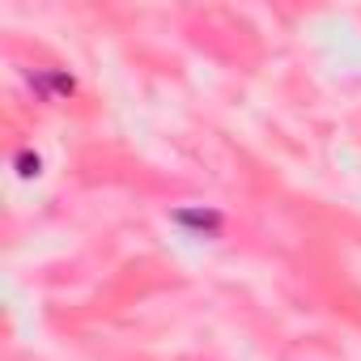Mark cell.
I'll list each match as a JSON object with an SVG mask.
<instances>
[{"label": "cell", "instance_id": "6da1fadb", "mask_svg": "<svg viewBox=\"0 0 361 361\" xmlns=\"http://www.w3.org/2000/svg\"><path fill=\"white\" fill-rule=\"evenodd\" d=\"M174 226L192 230L196 238H217L221 226H226V217L217 209H174Z\"/></svg>", "mask_w": 361, "mask_h": 361}, {"label": "cell", "instance_id": "7a4b0ae2", "mask_svg": "<svg viewBox=\"0 0 361 361\" xmlns=\"http://www.w3.org/2000/svg\"><path fill=\"white\" fill-rule=\"evenodd\" d=\"M30 81L47 94V98H68L73 90H77V81L68 77V73H56V68H43V73H30Z\"/></svg>", "mask_w": 361, "mask_h": 361}, {"label": "cell", "instance_id": "3957f363", "mask_svg": "<svg viewBox=\"0 0 361 361\" xmlns=\"http://www.w3.org/2000/svg\"><path fill=\"white\" fill-rule=\"evenodd\" d=\"M13 166H18V174H22V178H35V174H43V157H39L35 149H22Z\"/></svg>", "mask_w": 361, "mask_h": 361}]
</instances>
